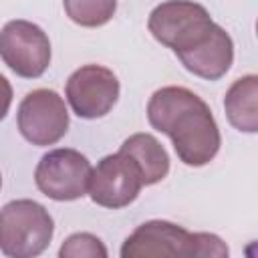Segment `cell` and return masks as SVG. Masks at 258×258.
<instances>
[{"mask_svg":"<svg viewBox=\"0 0 258 258\" xmlns=\"http://www.w3.org/2000/svg\"><path fill=\"white\" fill-rule=\"evenodd\" d=\"M18 129L22 137L38 147L60 141L69 129V111L52 89H34L18 105Z\"/></svg>","mask_w":258,"mask_h":258,"instance_id":"8992f818","label":"cell"},{"mask_svg":"<svg viewBox=\"0 0 258 258\" xmlns=\"http://www.w3.org/2000/svg\"><path fill=\"white\" fill-rule=\"evenodd\" d=\"M67 99L83 119L105 117L119 99V79L101 64H85L67 81Z\"/></svg>","mask_w":258,"mask_h":258,"instance_id":"ba28073f","label":"cell"},{"mask_svg":"<svg viewBox=\"0 0 258 258\" xmlns=\"http://www.w3.org/2000/svg\"><path fill=\"white\" fill-rule=\"evenodd\" d=\"M91 163L77 149H52L44 153L36 165V187L50 200L73 202L89 194Z\"/></svg>","mask_w":258,"mask_h":258,"instance_id":"277c9868","label":"cell"},{"mask_svg":"<svg viewBox=\"0 0 258 258\" xmlns=\"http://www.w3.org/2000/svg\"><path fill=\"white\" fill-rule=\"evenodd\" d=\"M52 234L48 210L34 200H14L0 210V252L8 258H38Z\"/></svg>","mask_w":258,"mask_h":258,"instance_id":"7a4b0ae2","label":"cell"},{"mask_svg":"<svg viewBox=\"0 0 258 258\" xmlns=\"http://www.w3.org/2000/svg\"><path fill=\"white\" fill-rule=\"evenodd\" d=\"M177 58L189 73H194L202 79H208V81H218L232 67L234 42H232L230 34L220 24H216L204 42H200L196 48L179 54Z\"/></svg>","mask_w":258,"mask_h":258,"instance_id":"30bf717a","label":"cell"},{"mask_svg":"<svg viewBox=\"0 0 258 258\" xmlns=\"http://www.w3.org/2000/svg\"><path fill=\"white\" fill-rule=\"evenodd\" d=\"M0 58L18 77L36 79L50 64V40L38 24L10 20L0 30Z\"/></svg>","mask_w":258,"mask_h":258,"instance_id":"5b68a950","label":"cell"},{"mask_svg":"<svg viewBox=\"0 0 258 258\" xmlns=\"http://www.w3.org/2000/svg\"><path fill=\"white\" fill-rule=\"evenodd\" d=\"M56 258H109V254L101 238L91 232H77L60 244Z\"/></svg>","mask_w":258,"mask_h":258,"instance_id":"5bb4252c","label":"cell"},{"mask_svg":"<svg viewBox=\"0 0 258 258\" xmlns=\"http://www.w3.org/2000/svg\"><path fill=\"white\" fill-rule=\"evenodd\" d=\"M185 258H230L226 242L210 232H189Z\"/></svg>","mask_w":258,"mask_h":258,"instance_id":"9a60e30c","label":"cell"},{"mask_svg":"<svg viewBox=\"0 0 258 258\" xmlns=\"http://www.w3.org/2000/svg\"><path fill=\"white\" fill-rule=\"evenodd\" d=\"M12 105V87L4 75H0V121L6 117L8 109Z\"/></svg>","mask_w":258,"mask_h":258,"instance_id":"2e32d148","label":"cell"},{"mask_svg":"<svg viewBox=\"0 0 258 258\" xmlns=\"http://www.w3.org/2000/svg\"><path fill=\"white\" fill-rule=\"evenodd\" d=\"M147 26L155 40L179 56L204 42L216 22L202 4L163 2L151 10Z\"/></svg>","mask_w":258,"mask_h":258,"instance_id":"3957f363","label":"cell"},{"mask_svg":"<svg viewBox=\"0 0 258 258\" xmlns=\"http://www.w3.org/2000/svg\"><path fill=\"white\" fill-rule=\"evenodd\" d=\"M119 151L135 163L143 185H153V183L161 181L169 171L167 151L149 133H135V135L127 137Z\"/></svg>","mask_w":258,"mask_h":258,"instance_id":"8fae6325","label":"cell"},{"mask_svg":"<svg viewBox=\"0 0 258 258\" xmlns=\"http://www.w3.org/2000/svg\"><path fill=\"white\" fill-rule=\"evenodd\" d=\"M256 97H258V77L256 75H246L228 89L224 97V109L228 115V121L238 129L246 133H256L258 131V107H256Z\"/></svg>","mask_w":258,"mask_h":258,"instance_id":"7c38bea8","label":"cell"},{"mask_svg":"<svg viewBox=\"0 0 258 258\" xmlns=\"http://www.w3.org/2000/svg\"><path fill=\"white\" fill-rule=\"evenodd\" d=\"M117 4L109 0H81V2H64V10L69 18L81 26H101L111 20Z\"/></svg>","mask_w":258,"mask_h":258,"instance_id":"4fadbf2b","label":"cell"},{"mask_svg":"<svg viewBox=\"0 0 258 258\" xmlns=\"http://www.w3.org/2000/svg\"><path fill=\"white\" fill-rule=\"evenodd\" d=\"M143 181L135 163L121 151L105 155L91 171L89 196L97 206L119 210L129 206L141 191Z\"/></svg>","mask_w":258,"mask_h":258,"instance_id":"52a82bcc","label":"cell"},{"mask_svg":"<svg viewBox=\"0 0 258 258\" xmlns=\"http://www.w3.org/2000/svg\"><path fill=\"white\" fill-rule=\"evenodd\" d=\"M147 119L153 129L165 133L185 165L210 163L222 143L218 123L196 93L185 87H161L147 103Z\"/></svg>","mask_w":258,"mask_h":258,"instance_id":"6da1fadb","label":"cell"},{"mask_svg":"<svg viewBox=\"0 0 258 258\" xmlns=\"http://www.w3.org/2000/svg\"><path fill=\"white\" fill-rule=\"evenodd\" d=\"M0 185H2V175H0Z\"/></svg>","mask_w":258,"mask_h":258,"instance_id":"e0dca14e","label":"cell"},{"mask_svg":"<svg viewBox=\"0 0 258 258\" xmlns=\"http://www.w3.org/2000/svg\"><path fill=\"white\" fill-rule=\"evenodd\" d=\"M189 232L165 220L137 226L121 246V258H185Z\"/></svg>","mask_w":258,"mask_h":258,"instance_id":"9c48e42d","label":"cell"}]
</instances>
